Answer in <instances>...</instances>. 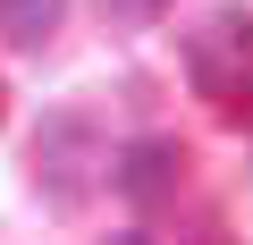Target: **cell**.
Listing matches in <instances>:
<instances>
[{"label":"cell","instance_id":"1","mask_svg":"<svg viewBox=\"0 0 253 245\" xmlns=\"http://www.w3.org/2000/svg\"><path fill=\"white\" fill-rule=\"evenodd\" d=\"M93 169H110L93 118H84V110H51L42 136H34V186H51V203H76V195L93 186Z\"/></svg>","mask_w":253,"mask_h":245},{"label":"cell","instance_id":"2","mask_svg":"<svg viewBox=\"0 0 253 245\" xmlns=\"http://www.w3.org/2000/svg\"><path fill=\"white\" fill-rule=\"evenodd\" d=\"M177 178H186V144H177V136H135V144L110 152V186H118L126 203H169Z\"/></svg>","mask_w":253,"mask_h":245},{"label":"cell","instance_id":"3","mask_svg":"<svg viewBox=\"0 0 253 245\" xmlns=\"http://www.w3.org/2000/svg\"><path fill=\"white\" fill-rule=\"evenodd\" d=\"M59 9H68V0H0V34L26 43V51H42L59 34Z\"/></svg>","mask_w":253,"mask_h":245},{"label":"cell","instance_id":"4","mask_svg":"<svg viewBox=\"0 0 253 245\" xmlns=\"http://www.w3.org/2000/svg\"><path fill=\"white\" fill-rule=\"evenodd\" d=\"M101 9H110V17H126V26H144V17H161V9H169V0H101Z\"/></svg>","mask_w":253,"mask_h":245},{"label":"cell","instance_id":"5","mask_svg":"<svg viewBox=\"0 0 253 245\" xmlns=\"http://www.w3.org/2000/svg\"><path fill=\"white\" fill-rule=\"evenodd\" d=\"M110 245H152V237H110Z\"/></svg>","mask_w":253,"mask_h":245},{"label":"cell","instance_id":"6","mask_svg":"<svg viewBox=\"0 0 253 245\" xmlns=\"http://www.w3.org/2000/svg\"><path fill=\"white\" fill-rule=\"evenodd\" d=\"M0 101H9V93H0Z\"/></svg>","mask_w":253,"mask_h":245}]
</instances>
